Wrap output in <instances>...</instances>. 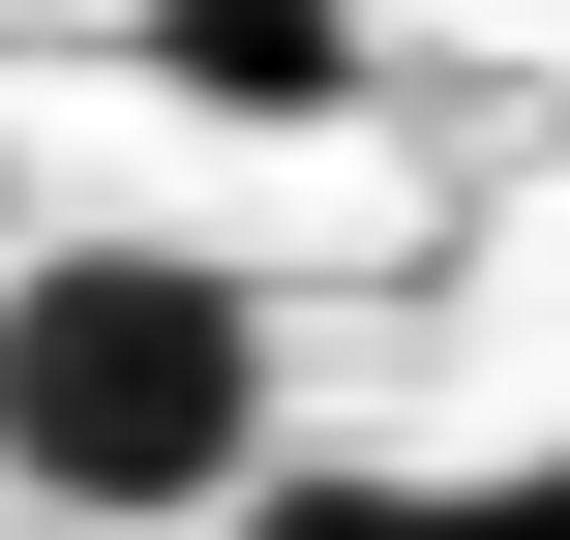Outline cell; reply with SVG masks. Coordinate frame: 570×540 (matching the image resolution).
I'll use <instances>...</instances> for the list:
<instances>
[{
  "mask_svg": "<svg viewBox=\"0 0 570 540\" xmlns=\"http://www.w3.org/2000/svg\"><path fill=\"white\" fill-rule=\"evenodd\" d=\"M150 60H180V90H271V120H301V90H361V30H331V0H150Z\"/></svg>",
  "mask_w": 570,
  "mask_h": 540,
  "instance_id": "cell-2",
  "label": "cell"
},
{
  "mask_svg": "<svg viewBox=\"0 0 570 540\" xmlns=\"http://www.w3.org/2000/svg\"><path fill=\"white\" fill-rule=\"evenodd\" d=\"M0 481L90 540H210L271 481V301L210 240H30L0 271Z\"/></svg>",
  "mask_w": 570,
  "mask_h": 540,
  "instance_id": "cell-1",
  "label": "cell"
},
{
  "mask_svg": "<svg viewBox=\"0 0 570 540\" xmlns=\"http://www.w3.org/2000/svg\"><path fill=\"white\" fill-rule=\"evenodd\" d=\"M361 540H570V451L541 481H451V511H361Z\"/></svg>",
  "mask_w": 570,
  "mask_h": 540,
  "instance_id": "cell-3",
  "label": "cell"
}]
</instances>
